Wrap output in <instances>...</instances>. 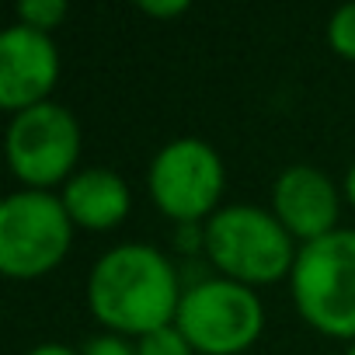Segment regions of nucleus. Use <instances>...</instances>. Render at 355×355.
I'll return each instance as SVG.
<instances>
[{
  "mask_svg": "<svg viewBox=\"0 0 355 355\" xmlns=\"http://www.w3.org/2000/svg\"><path fill=\"white\" fill-rule=\"evenodd\" d=\"M150 196L157 209L178 223H196L202 216L216 213V202L223 196V157L216 146L196 136L171 139L160 146V153L150 164Z\"/></svg>",
  "mask_w": 355,
  "mask_h": 355,
  "instance_id": "423d86ee",
  "label": "nucleus"
},
{
  "mask_svg": "<svg viewBox=\"0 0 355 355\" xmlns=\"http://www.w3.org/2000/svg\"><path fill=\"white\" fill-rule=\"evenodd\" d=\"M202 244L209 261L234 282L241 286H268L282 279L286 272L293 275L296 265V248L293 234L279 223L275 213L258 209V206H223L209 216L202 230Z\"/></svg>",
  "mask_w": 355,
  "mask_h": 355,
  "instance_id": "f03ea898",
  "label": "nucleus"
},
{
  "mask_svg": "<svg viewBox=\"0 0 355 355\" xmlns=\"http://www.w3.org/2000/svg\"><path fill=\"white\" fill-rule=\"evenodd\" d=\"M84 355H139V352L119 334H101L84 345Z\"/></svg>",
  "mask_w": 355,
  "mask_h": 355,
  "instance_id": "4468645a",
  "label": "nucleus"
},
{
  "mask_svg": "<svg viewBox=\"0 0 355 355\" xmlns=\"http://www.w3.org/2000/svg\"><path fill=\"white\" fill-rule=\"evenodd\" d=\"M80 157V122L56 101L18 112L8 125V160L28 189L49 192L56 182H70Z\"/></svg>",
  "mask_w": 355,
  "mask_h": 355,
  "instance_id": "0eeeda50",
  "label": "nucleus"
},
{
  "mask_svg": "<svg viewBox=\"0 0 355 355\" xmlns=\"http://www.w3.org/2000/svg\"><path fill=\"white\" fill-rule=\"evenodd\" d=\"M67 0H21L18 4V21L39 32H53L67 18Z\"/></svg>",
  "mask_w": 355,
  "mask_h": 355,
  "instance_id": "9b49d317",
  "label": "nucleus"
},
{
  "mask_svg": "<svg viewBox=\"0 0 355 355\" xmlns=\"http://www.w3.org/2000/svg\"><path fill=\"white\" fill-rule=\"evenodd\" d=\"M28 355H84V352H77V348H70V345H39V348H32Z\"/></svg>",
  "mask_w": 355,
  "mask_h": 355,
  "instance_id": "dca6fc26",
  "label": "nucleus"
},
{
  "mask_svg": "<svg viewBox=\"0 0 355 355\" xmlns=\"http://www.w3.org/2000/svg\"><path fill=\"white\" fill-rule=\"evenodd\" d=\"M327 42L338 56L355 60V4H341L327 21Z\"/></svg>",
  "mask_w": 355,
  "mask_h": 355,
  "instance_id": "ddd939ff",
  "label": "nucleus"
},
{
  "mask_svg": "<svg viewBox=\"0 0 355 355\" xmlns=\"http://www.w3.org/2000/svg\"><path fill=\"white\" fill-rule=\"evenodd\" d=\"M174 327L202 355H237L258 341L265 310L251 286L234 279H202L182 296Z\"/></svg>",
  "mask_w": 355,
  "mask_h": 355,
  "instance_id": "39448f33",
  "label": "nucleus"
},
{
  "mask_svg": "<svg viewBox=\"0 0 355 355\" xmlns=\"http://www.w3.org/2000/svg\"><path fill=\"white\" fill-rule=\"evenodd\" d=\"M338 209H341V199H338L334 182L313 164L286 167L272 185V213L303 244L334 234Z\"/></svg>",
  "mask_w": 355,
  "mask_h": 355,
  "instance_id": "1a4fd4ad",
  "label": "nucleus"
},
{
  "mask_svg": "<svg viewBox=\"0 0 355 355\" xmlns=\"http://www.w3.org/2000/svg\"><path fill=\"white\" fill-rule=\"evenodd\" d=\"M348 355H355V341H352V352H348Z\"/></svg>",
  "mask_w": 355,
  "mask_h": 355,
  "instance_id": "a211bd4d",
  "label": "nucleus"
},
{
  "mask_svg": "<svg viewBox=\"0 0 355 355\" xmlns=\"http://www.w3.org/2000/svg\"><path fill=\"white\" fill-rule=\"evenodd\" d=\"M139 11L157 15V18H174L189 11V0H139Z\"/></svg>",
  "mask_w": 355,
  "mask_h": 355,
  "instance_id": "2eb2a0df",
  "label": "nucleus"
},
{
  "mask_svg": "<svg viewBox=\"0 0 355 355\" xmlns=\"http://www.w3.org/2000/svg\"><path fill=\"white\" fill-rule=\"evenodd\" d=\"M178 272L153 244H119L98 258L87 279L91 313L115 334H150L174 324L182 306Z\"/></svg>",
  "mask_w": 355,
  "mask_h": 355,
  "instance_id": "f257e3e1",
  "label": "nucleus"
},
{
  "mask_svg": "<svg viewBox=\"0 0 355 355\" xmlns=\"http://www.w3.org/2000/svg\"><path fill=\"white\" fill-rule=\"evenodd\" d=\"M60 77V49L49 32L11 25L0 35V105L8 112H25L49 101Z\"/></svg>",
  "mask_w": 355,
  "mask_h": 355,
  "instance_id": "6e6552de",
  "label": "nucleus"
},
{
  "mask_svg": "<svg viewBox=\"0 0 355 355\" xmlns=\"http://www.w3.org/2000/svg\"><path fill=\"white\" fill-rule=\"evenodd\" d=\"M136 352H139V355H196V348L189 345V338L178 331L174 324L143 334L139 345H136Z\"/></svg>",
  "mask_w": 355,
  "mask_h": 355,
  "instance_id": "f8f14e48",
  "label": "nucleus"
},
{
  "mask_svg": "<svg viewBox=\"0 0 355 355\" xmlns=\"http://www.w3.org/2000/svg\"><path fill=\"white\" fill-rule=\"evenodd\" d=\"M63 206L73 227L112 230L129 216V185L112 167H84L67 182Z\"/></svg>",
  "mask_w": 355,
  "mask_h": 355,
  "instance_id": "9d476101",
  "label": "nucleus"
},
{
  "mask_svg": "<svg viewBox=\"0 0 355 355\" xmlns=\"http://www.w3.org/2000/svg\"><path fill=\"white\" fill-rule=\"evenodd\" d=\"M345 196H348V202L355 206V164H352L348 174H345Z\"/></svg>",
  "mask_w": 355,
  "mask_h": 355,
  "instance_id": "f3484780",
  "label": "nucleus"
},
{
  "mask_svg": "<svg viewBox=\"0 0 355 355\" xmlns=\"http://www.w3.org/2000/svg\"><path fill=\"white\" fill-rule=\"evenodd\" d=\"M289 279L296 310L306 324L355 341V230L338 227L334 234L303 244Z\"/></svg>",
  "mask_w": 355,
  "mask_h": 355,
  "instance_id": "7ed1b4c3",
  "label": "nucleus"
},
{
  "mask_svg": "<svg viewBox=\"0 0 355 355\" xmlns=\"http://www.w3.org/2000/svg\"><path fill=\"white\" fill-rule=\"evenodd\" d=\"M73 237V220L63 196L25 189L0 206V272L11 279H35L56 268Z\"/></svg>",
  "mask_w": 355,
  "mask_h": 355,
  "instance_id": "20e7f679",
  "label": "nucleus"
}]
</instances>
